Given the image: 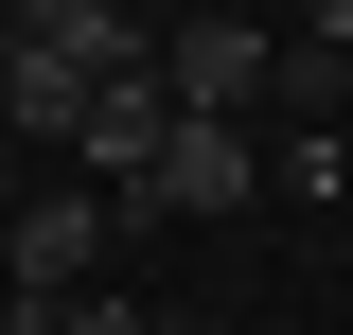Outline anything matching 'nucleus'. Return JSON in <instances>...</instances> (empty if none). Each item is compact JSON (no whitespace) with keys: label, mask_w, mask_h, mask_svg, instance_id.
<instances>
[{"label":"nucleus","mask_w":353,"mask_h":335,"mask_svg":"<svg viewBox=\"0 0 353 335\" xmlns=\"http://www.w3.org/2000/svg\"><path fill=\"white\" fill-rule=\"evenodd\" d=\"M106 230H124V194H36V212H18V247H0V265H18V318L71 300L88 265H106Z\"/></svg>","instance_id":"obj_3"},{"label":"nucleus","mask_w":353,"mask_h":335,"mask_svg":"<svg viewBox=\"0 0 353 335\" xmlns=\"http://www.w3.org/2000/svg\"><path fill=\"white\" fill-rule=\"evenodd\" d=\"M248 194H265V141L230 124V106H176L159 176H124V212H248Z\"/></svg>","instance_id":"obj_2"},{"label":"nucleus","mask_w":353,"mask_h":335,"mask_svg":"<svg viewBox=\"0 0 353 335\" xmlns=\"http://www.w3.org/2000/svg\"><path fill=\"white\" fill-rule=\"evenodd\" d=\"M159 88H176V106H230V124H248V106H283V36H265L248 0H194V18L159 36Z\"/></svg>","instance_id":"obj_1"},{"label":"nucleus","mask_w":353,"mask_h":335,"mask_svg":"<svg viewBox=\"0 0 353 335\" xmlns=\"http://www.w3.org/2000/svg\"><path fill=\"white\" fill-rule=\"evenodd\" d=\"M265 194L336 212V194H353V141H336V124H283V141H265Z\"/></svg>","instance_id":"obj_7"},{"label":"nucleus","mask_w":353,"mask_h":335,"mask_svg":"<svg viewBox=\"0 0 353 335\" xmlns=\"http://www.w3.org/2000/svg\"><path fill=\"white\" fill-rule=\"evenodd\" d=\"M18 335H159V318H141V300H88V283H71V300H36Z\"/></svg>","instance_id":"obj_8"},{"label":"nucleus","mask_w":353,"mask_h":335,"mask_svg":"<svg viewBox=\"0 0 353 335\" xmlns=\"http://www.w3.org/2000/svg\"><path fill=\"white\" fill-rule=\"evenodd\" d=\"M159 141H176V88H159V53H124V71L88 88L71 159H106V176H159Z\"/></svg>","instance_id":"obj_5"},{"label":"nucleus","mask_w":353,"mask_h":335,"mask_svg":"<svg viewBox=\"0 0 353 335\" xmlns=\"http://www.w3.org/2000/svg\"><path fill=\"white\" fill-rule=\"evenodd\" d=\"M18 36H71V53H159L141 0H18Z\"/></svg>","instance_id":"obj_6"},{"label":"nucleus","mask_w":353,"mask_h":335,"mask_svg":"<svg viewBox=\"0 0 353 335\" xmlns=\"http://www.w3.org/2000/svg\"><path fill=\"white\" fill-rule=\"evenodd\" d=\"M0 36H18V0H0Z\"/></svg>","instance_id":"obj_10"},{"label":"nucleus","mask_w":353,"mask_h":335,"mask_svg":"<svg viewBox=\"0 0 353 335\" xmlns=\"http://www.w3.org/2000/svg\"><path fill=\"white\" fill-rule=\"evenodd\" d=\"M106 71H124V53H71V36H0V124H36V141H71Z\"/></svg>","instance_id":"obj_4"},{"label":"nucleus","mask_w":353,"mask_h":335,"mask_svg":"<svg viewBox=\"0 0 353 335\" xmlns=\"http://www.w3.org/2000/svg\"><path fill=\"white\" fill-rule=\"evenodd\" d=\"M318 36H336V53H353V0H318Z\"/></svg>","instance_id":"obj_9"}]
</instances>
